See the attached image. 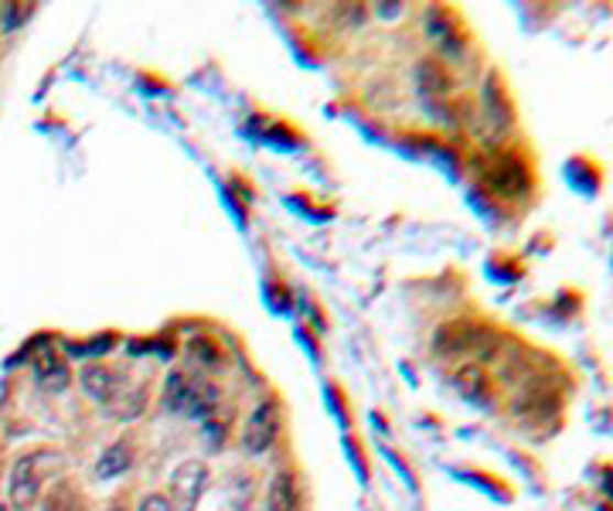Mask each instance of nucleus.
<instances>
[{"label": "nucleus", "mask_w": 613, "mask_h": 511, "mask_svg": "<svg viewBox=\"0 0 613 511\" xmlns=\"http://www.w3.org/2000/svg\"><path fill=\"white\" fill-rule=\"evenodd\" d=\"M83 389H86V396H92L102 406H110L117 416H127V420L136 416L143 402H147V396L130 382L127 371H117L110 365H96V362L83 368Z\"/></svg>", "instance_id": "1"}, {"label": "nucleus", "mask_w": 613, "mask_h": 511, "mask_svg": "<svg viewBox=\"0 0 613 511\" xmlns=\"http://www.w3.org/2000/svg\"><path fill=\"white\" fill-rule=\"evenodd\" d=\"M164 406L174 409L182 416H208L215 406H219V389H215L201 375H188V371H174L167 386H164Z\"/></svg>", "instance_id": "2"}, {"label": "nucleus", "mask_w": 613, "mask_h": 511, "mask_svg": "<svg viewBox=\"0 0 613 511\" xmlns=\"http://www.w3.org/2000/svg\"><path fill=\"white\" fill-rule=\"evenodd\" d=\"M481 178L504 198H515L528 188V167L522 164V157L508 154V151H491L481 160Z\"/></svg>", "instance_id": "3"}, {"label": "nucleus", "mask_w": 613, "mask_h": 511, "mask_svg": "<svg viewBox=\"0 0 613 511\" xmlns=\"http://www.w3.org/2000/svg\"><path fill=\"white\" fill-rule=\"evenodd\" d=\"M55 457L48 454H28L14 464L11 470V504L18 511H28L34 501L42 498V485H45V464H52Z\"/></svg>", "instance_id": "4"}, {"label": "nucleus", "mask_w": 613, "mask_h": 511, "mask_svg": "<svg viewBox=\"0 0 613 511\" xmlns=\"http://www.w3.org/2000/svg\"><path fill=\"white\" fill-rule=\"evenodd\" d=\"M205 485H208V467H205V460H185V464H177L174 474H171L167 501L174 504V511H195V504L201 501Z\"/></svg>", "instance_id": "5"}, {"label": "nucleus", "mask_w": 613, "mask_h": 511, "mask_svg": "<svg viewBox=\"0 0 613 511\" xmlns=\"http://www.w3.org/2000/svg\"><path fill=\"white\" fill-rule=\"evenodd\" d=\"M280 436V406L276 399H266L252 409V416L242 433V451L245 454H266L273 447V440Z\"/></svg>", "instance_id": "6"}, {"label": "nucleus", "mask_w": 613, "mask_h": 511, "mask_svg": "<svg viewBox=\"0 0 613 511\" xmlns=\"http://www.w3.org/2000/svg\"><path fill=\"white\" fill-rule=\"evenodd\" d=\"M31 368H34V379H39V386L48 389V392L68 386V365H65V358L58 355V348L52 345L48 337H39L31 345Z\"/></svg>", "instance_id": "7"}, {"label": "nucleus", "mask_w": 613, "mask_h": 511, "mask_svg": "<svg viewBox=\"0 0 613 511\" xmlns=\"http://www.w3.org/2000/svg\"><path fill=\"white\" fill-rule=\"evenodd\" d=\"M266 511H300V488L291 470H276L270 491H266Z\"/></svg>", "instance_id": "8"}, {"label": "nucleus", "mask_w": 613, "mask_h": 511, "mask_svg": "<svg viewBox=\"0 0 613 511\" xmlns=\"http://www.w3.org/2000/svg\"><path fill=\"white\" fill-rule=\"evenodd\" d=\"M130 464H133V451H130V443H127V440H120V443H113V447L99 457L96 474H99L102 481H106V477H117V474H123Z\"/></svg>", "instance_id": "9"}, {"label": "nucleus", "mask_w": 613, "mask_h": 511, "mask_svg": "<svg viewBox=\"0 0 613 511\" xmlns=\"http://www.w3.org/2000/svg\"><path fill=\"white\" fill-rule=\"evenodd\" d=\"M42 511H86V498H83V491H79L76 485L62 481V485H55V488L48 491Z\"/></svg>", "instance_id": "10"}, {"label": "nucleus", "mask_w": 613, "mask_h": 511, "mask_svg": "<svg viewBox=\"0 0 613 511\" xmlns=\"http://www.w3.org/2000/svg\"><path fill=\"white\" fill-rule=\"evenodd\" d=\"M34 14V4H8L4 8V18H0V24H4V31L18 27L21 21H28Z\"/></svg>", "instance_id": "11"}, {"label": "nucleus", "mask_w": 613, "mask_h": 511, "mask_svg": "<svg viewBox=\"0 0 613 511\" xmlns=\"http://www.w3.org/2000/svg\"><path fill=\"white\" fill-rule=\"evenodd\" d=\"M136 511H174V504L167 501V495H147V498H140Z\"/></svg>", "instance_id": "12"}, {"label": "nucleus", "mask_w": 613, "mask_h": 511, "mask_svg": "<svg viewBox=\"0 0 613 511\" xmlns=\"http://www.w3.org/2000/svg\"><path fill=\"white\" fill-rule=\"evenodd\" d=\"M110 511H127V508H110Z\"/></svg>", "instance_id": "13"}, {"label": "nucleus", "mask_w": 613, "mask_h": 511, "mask_svg": "<svg viewBox=\"0 0 613 511\" xmlns=\"http://www.w3.org/2000/svg\"><path fill=\"white\" fill-rule=\"evenodd\" d=\"M0 511H4V508H0Z\"/></svg>", "instance_id": "14"}]
</instances>
